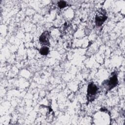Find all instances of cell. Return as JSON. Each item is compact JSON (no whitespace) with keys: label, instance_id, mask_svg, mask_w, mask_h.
Masks as SVG:
<instances>
[{"label":"cell","instance_id":"277c9868","mask_svg":"<svg viewBox=\"0 0 125 125\" xmlns=\"http://www.w3.org/2000/svg\"><path fill=\"white\" fill-rule=\"evenodd\" d=\"M50 35L48 31H43L39 37V42L43 46H48L50 45Z\"/></svg>","mask_w":125,"mask_h":125},{"label":"cell","instance_id":"6da1fadb","mask_svg":"<svg viewBox=\"0 0 125 125\" xmlns=\"http://www.w3.org/2000/svg\"><path fill=\"white\" fill-rule=\"evenodd\" d=\"M118 84V74L115 72H113L110 77L106 80H104L102 83L101 86L105 90V93L115 88Z\"/></svg>","mask_w":125,"mask_h":125},{"label":"cell","instance_id":"7a4b0ae2","mask_svg":"<svg viewBox=\"0 0 125 125\" xmlns=\"http://www.w3.org/2000/svg\"><path fill=\"white\" fill-rule=\"evenodd\" d=\"M99 92V87L94 82H90L87 86L86 99L87 104L93 102Z\"/></svg>","mask_w":125,"mask_h":125},{"label":"cell","instance_id":"3957f363","mask_svg":"<svg viewBox=\"0 0 125 125\" xmlns=\"http://www.w3.org/2000/svg\"><path fill=\"white\" fill-rule=\"evenodd\" d=\"M107 19L106 10L104 8L99 9L96 14L95 23L97 27L101 26Z\"/></svg>","mask_w":125,"mask_h":125},{"label":"cell","instance_id":"8992f818","mask_svg":"<svg viewBox=\"0 0 125 125\" xmlns=\"http://www.w3.org/2000/svg\"><path fill=\"white\" fill-rule=\"evenodd\" d=\"M58 6L60 9H62L66 7L67 3L64 0H60L58 2Z\"/></svg>","mask_w":125,"mask_h":125},{"label":"cell","instance_id":"5b68a950","mask_svg":"<svg viewBox=\"0 0 125 125\" xmlns=\"http://www.w3.org/2000/svg\"><path fill=\"white\" fill-rule=\"evenodd\" d=\"M49 48L47 46H42L39 50V52L41 55L47 56L49 53Z\"/></svg>","mask_w":125,"mask_h":125}]
</instances>
